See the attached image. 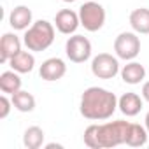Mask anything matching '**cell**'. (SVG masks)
<instances>
[{"instance_id": "18", "label": "cell", "mask_w": 149, "mask_h": 149, "mask_svg": "<svg viewBox=\"0 0 149 149\" xmlns=\"http://www.w3.org/2000/svg\"><path fill=\"white\" fill-rule=\"evenodd\" d=\"M11 100H13L14 109H18L19 112H32V111L35 109V97H33L32 93L25 91V90L16 91V93L11 97Z\"/></svg>"}, {"instance_id": "13", "label": "cell", "mask_w": 149, "mask_h": 149, "mask_svg": "<svg viewBox=\"0 0 149 149\" xmlns=\"http://www.w3.org/2000/svg\"><path fill=\"white\" fill-rule=\"evenodd\" d=\"M144 77H146V68L139 61L132 60L121 68V79L126 84H139L140 81H144Z\"/></svg>"}, {"instance_id": "12", "label": "cell", "mask_w": 149, "mask_h": 149, "mask_svg": "<svg viewBox=\"0 0 149 149\" xmlns=\"http://www.w3.org/2000/svg\"><path fill=\"white\" fill-rule=\"evenodd\" d=\"M118 107L119 111L128 116V118H133L140 112L142 109V98L137 95V93H125L118 98Z\"/></svg>"}, {"instance_id": "3", "label": "cell", "mask_w": 149, "mask_h": 149, "mask_svg": "<svg viewBox=\"0 0 149 149\" xmlns=\"http://www.w3.org/2000/svg\"><path fill=\"white\" fill-rule=\"evenodd\" d=\"M54 40V26L53 23L46 21V19H39L35 23H32L30 28H26L25 35H23V42L28 47V51H46Z\"/></svg>"}, {"instance_id": "9", "label": "cell", "mask_w": 149, "mask_h": 149, "mask_svg": "<svg viewBox=\"0 0 149 149\" xmlns=\"http://www.w3.org/2000/svg\"><path fill=\"white\" fill-rule=\"evenodd\" d=\"M67 74V65L61 58H47L39 68V76L44 81H58Z\"/></svg>"}, {"instance_id": "6", "label": "cell", "mask_w": 149, "mask_h": 149, "mask_svg": "<svg viewBox=\"0 0 149 149\" xmlns=\"http://www.w3.org/2000/svg\"><path fill=\"white\" fill-rule=\"evenodd\" d=\"M91 72L98 79H112L121 72L119 70V61H118L116 56H112L109 53H100L91 61Z\"/></svg>"}, {"instance_id": "15", "label": "cell", "mask_w": 149, "mask_h": 149, "mask_svg": "<svg viewBox=\"0 0 149 149\" xmlns=\"http://www.w3.org/2000/svg\"><path fill=\"white\" fill-rule=\"evenodd\" d=\"M130 26L133 28L135 33H149V9L146 7H139L135 11H132L130 14Z\"/></svg>"}, {"instance_id": "4", "label": "cell", "mask_w": 149, "mask_h": 149, "mask_svg": "<svg viewBox=\"0 0 149 149\" xmlns=\"http://www.w3.org/2000/svg\"><path fill=\"white\" fill-rule=\"evenodd\" d=\"M79 19L84 30L98 32L105 23V9L98 2H86L79 7Z\"/></svg>"}, {"instance_id": "17", "label": "cell", "mask_w": 149, "mask_h": 149, "mask_svg": "<svg viewBox=\"0 0 149 149\" xmlns=\"http://www.w3.org/2000/svg\"><path fill=\"white\" fill-rule=\"evenodd\" d=\"M0 90H2V93H9V95H14L16 91L21 90V77L18 76L16 70L2 72V76H0Z\"/></svg>"}, {"instance_id": "19", "label": "cell", "mask_w": 149, "mask_h": 149, "mask_svg": "<svg viewBox=\"0 0 149 149\" xmlns=\"http://www.w3.org/2000/svg\"><path fill=\"white\" fill-rule=\"evenodd\" d=\"M44 130L40 126H30L25 130V135H23V144L26 149H39L42 144H44Z\"/></svg>"}, {"instance_id": "5", "label": "cell", "mask_w": 149, "mask_h": 149, "mask_svg": "<svg viewBox=\"0 0 149 149\" xmlns=\"http://www.w3.org/2000/svg\"><path fill=\"white\" fill-rule=\"evenodd\" d=\"M114 51L118 58L132 61L140 53V39L137 37L135 32H121L114 40Z\"/></svg>"}, {"instance_id": "14", "label": "cell", "mask_w": 149, "mask_h": 149, "mask_svg": "<svg viewBox=\"0 0 149 149\" xmlns=\"http://www.w3.org/2000/svg\"><path fill=\"white\" fill-rule=\"evenodd\" d=\"M9 65L13 70H16L18 74H28L33 70V65H35V58L32 53L28 51H19L16 53L11 60H9Z\"/></svg>"}, {"instance_id": "22", "label": "cell", "mask_w": 149, "mask_h": 149, "mask_svg": "<svg viewBox=\"0 0 149 149\" xmlns=\"http://www.w3.org/2000/svg\"><path fill=\"white\" fill-rule=\"evenodd\" d=\"M144 123H146V130H147V133H149V112L146 114V119H144Z\"/></svg>"}, {"instance_id": "2", "label": "cell", "mask_w": 149, "mask_h": 149, "mask_svg": "<svg viewBox=\"0 0 149 149\" xmlns=\"http://www.w3.org/2000/svg\"><path fill=\"white\" fill-rule=\"evenodd\" d=\"M130 123L118 119V121H109L104 125H90L84 130V144L91 149H111L119 144L126 142V133H128Z\"/></svg>"}, {"instance_id": "21", "label": "cell", "mask_w": 149, "mask_h": 149, "mask_svg": "<svg viewBox=\"0 0 149 149\" xmlns=\"http://www.w3.org/2000/svg\"><path fill=\"white\" fill-rule=\"evenodd\" d=\"M142 98H144L146 102H149V81L142 84Z\"/></svg>"}, {"instance_id": "10", "label": "cell", "mask_w": 149, "mask_h": 149, "mask_svg": "<svg viewBox=\"0 0 149 149\" xmlns=\"http://www.w3.org/2000/svg\"><path fill=\"white\" fill-rule=\"evenodd\" d=\"M21 51V40L16 33H4L2 39H0V61L2 63H7L16 53Z\"/></svg>"}, {"instance_id": "7", "label": "cell", "mask_w": 149, "mask_h": 149, "mask_svg": "<svg viewBox=\"0 0 149 149\" xmlns=\"http://www.w3.org/2000/svg\"><path fill=\"white\" fill-rule=\"evenodd\" d=\"M67 58L74 63H84L91 56V42L84 35H72L65 44Z\"/></svg>"}, {"instance_id": "16", "label": "cell", "mask_w": 149, "mask_h": 149, "mask_svg": "<svg viewBox=\"0 0 149 149\" xmlns=\"http://www.w3.org/2000/svg\"><path fill=\"white\" fill-rule=\"evenodd\" d=\"M147 130L146 126H140L137 123H130V128H128V133H126V146L130 147H142L146 146L147 142Z\"/></svg>"}, {"instance_id": "23", "label": "cell", "mask_w": 149, "mask_h": 149, "mask_svg": "<svg viewBox=\"0 0 149 149\" xmlns=\"http://www.w3.org/2000/svg\"><path fill=\"white\" fill-rule=\"evenodd\" d=\"M63 2H76V0H63Z\"/></svg>"}, {"instance_id": "1", "label": "cell", "mask_w": 149, "mask_h": 149, "mask_svg": "<svg viewBox=\"0 0 149 149\" xmlns=\"http://www.w3.org/2000/svg\"><path fill=\"white\" fill-rule=\"evenodd\" d=\"M118 109V98L112 91L98 86H91L84 90L79 104V111L86 119L104 121L109 119Z\"/></svg>"}, {"instance_id": "8", "label": "cell", "mask_w": 149, "mask_h": 149, "mask_svg": "<svg viewBox=\"0 0 149 149\" xmlns=\"http://www.w3.org/2000/svg\"><path fill=\"white\" fill-rule=\"evenodd\" d=\"M54 25H56V30L60 33H65V35H70L77 30V26L81 25V19H79V13H74L72 9H61L56 13L54 16Z\"/></svg>"}, {"instance_id": "11", "label": "cell", "mask_w": 149, "mask_h": 149, "mask_svg": "<svg viewBox=\"0 0 149 149\" xmlns=\"http://www.w3.org/2000/svg\"><path fill=\"white\" fill-rule=\"evenodd\" d=\"M9 25L14 30H26L32 26V11L26 6H18L9 14Z\"/></svg>"}, {"instance_id": "20", "label": "cell", "mask_w": 149, "mask_h": 149, "mask_svg": "<svg viewBox=\"0 0 149 149\" xmlns=\"http://www.w3.org/2000/svg\"><path fill=\"white\" fill-rule=\"evenodd\" d=\"M11 105H13V100H9L6 95L0 97V119H6V118L9 116Z\"/></svg>"}]
</instances>
